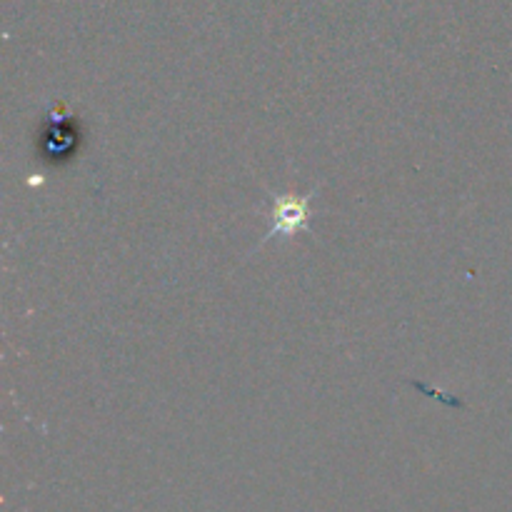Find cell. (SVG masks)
Masks as SVG:
<instances>
[{
	"label": "cell",
	"mask_w": 512,
	"mask_h": 512,
	"mask_svg": "<svg viewBox=\"0 0 512 512\" xmlns=\"http://www.w3.org/2000/svg\"><path fill=\"white\" fill-rule=\"evenodd\" d=\"M310 200L313 193L308 195H273V228L263 238V245L273 238H293L295 233H308L310 230Z\"/></svg>",
	"instance_id": "cell-1"
}]
</instances>
